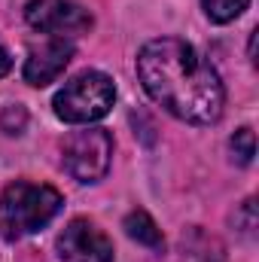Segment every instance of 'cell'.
Returning <instances> with one entry per match:
<instances>
[{
  "instance_id": "5",
  "label": "cell",
  "mask_w": 259,
  "mask_h": 262,
  "mask_svg": "<svg viewBox=\"0 0 259 262\" xmlns=\"http://www.w3.org/2000/svg\"><path fill=\"white\" fill-rule=\"evenodd\" d=\"M25 21L55 40H73L89 34L92 28V15L89 9H82L73 0H31L25 6Z\"/></svg>"
},
{
  "instance_id": "2",
  "label": "cell",
  "mask_w": 259,
  "mask_h": 262,
  "mask_svg": "<svg viewBox=\"0 0 259 262\" xmlns=\"http://www.w3.org/2000/svg\"><path fill=\"white\" fill-rule=\"evenodd\" d=\"M61 204H64L61 192L46 183H28V180L9 183L0 195V238L18 241L25 235L40 232L55 220Z\"/></svg>"
},
{
  "instance_id": "1",
  "label": "cell",
  "mask_w": 259,
  "mask_h": 262,
  "mask_svg": "<svg viewBox=\"0 0 259 262\" xmlns=\"http://www.w3.org/2000/svg\"><path fill=\"white\" fill-rule=\"evenodd\" d=\"M137 76L159 107L189 125H210L223 116V79L186 40H149L137 55Z\"/></svg>"
},
{
  "instance_id": "12",
  "label": "cell",
  "mask_w": 259,
  "mask_h": 262,
  "mask_svg": "<svg viewBox=\"0 0 259 262\" xmlns=\"http://www.w3.org/2000/svg\"><path fill=\"white\" fill-rule=\"evenodd\" d=\"M235 223H244V235H253V229H256V201L253 198H247L244 201V207H241V213L235 216Z\"/></svg>"
},
{
  "instance_id": "3",
  "label": "cell",
  "mask_w": 259,
  "mask_h": 262,
  "mask_svg": "<svg viewBox=\"0 0 259 262\" xmlns=\"http://www.w3.org/2000/svg\"><path fill=\"white\" fill-rule=\"evenodd\" d=\"M116 101V85L101 70H82L73 79H67L64 89L55 95L52 107L55 116L70 125H92L110 113Z\"/></svg>"
},
{
  "instance_id": "11",
  "label": "cell",
  "mask_w": 259,
  "mask_h": 262,
  "mask_svg": "<svg viewBox=\"0 0 259 262\" xmlns=\"http://www.w3.org/2000/svg\"><path fill=\"white\" fill-rule=\"evenodd\" d=\"M25 125H28V113H25L21 104H9V107L0 113V128L6 131V134H21Z\"/></svg>"
},
{
  "instance_id": "6",
  "label": "cell",
  "mask_w": 259,
  "mask_h": 262,
  "mask_svg": "<svg viewBox=\"0 0 259 262\" xmlns=\"http://www.w3.org/2000/svg\"><path fill=\"white\" fill-rule=\"evenodd\" d=\"M61 262H113V241L89 220H70L58 235Z\"/></svg>"
},
{
  "instance_id": "13",
  "label": "cell",
  "mask_w": 259,
  "mask_h": 262,
  "mask_svg": "<svg viewBox=\"0 0 259 262\" xmlns=\"http://www.w3.org/2000/svg\"><path fill=\"white\" fill-rule=\"evenodd\" d=\"M9 67H12V58H9L6 46L0 43V76H6V73H9Z\"/></svg>"
},
{
  "instance_id": "4",
  "label": "cell",
  "mask_w": 259,
  "mask_h": 262,
  "mask_svg": "<svg viewBox=\"0 0 259 262\" xmlns=\"http://www.w3.org/2000/svg\"><path fill=\"white\" fill-rule=\"evenodd\" d=\"M64 171L79 183H98L110 171L113 162V134L107 128H85L70 131L61 146Z\"/></svg>"
},
{
  "instance_id": "7",
  "label": "cell",
  "mask_w": 259,
  "mask_h": 262,
  "mask_svg": "<svg viewBox=\"0 0 259 262\" xmlns=\"http://www.w3.org/2000/svg\"><path fill=\"white\" fill-rule=\"evenodd\" d=\"M70 58H73V43L70 40H55V37H46L40 46H34L31 52H28V61H25V82H31V85H49V82H55L61 73H64V67L70 64Z\"/></svg>"
},
{
  "instance_id": "9",
  "label": "cell",
  "mask_w": 259,
  "mask_h": 262,
  "mask_svg": "<svg viewBox=\"0 0 259 262\" xmlns=\"http://www.w3.org/2000/svg\"><path fill=\"white\" fill-rule=\"evenodd\" d=\"M247 3H250V0H201L207 18L217 21V25H226V21L238 18V15L247 9Z\"/></svg>"
},
{
  "instance_id": "8",
  "label": "cell",
  "mask_w": 259,
  "mask_h": 262,
  "mask_svg": "<svg viewBox=\"0 0 259 262\" xmlns=\"http://www.w3.org/2000/svg\"><path fill=\"white\" fill-rule=\"evenodd\" d=\"M125 232H128V238H134L137 244H143L149 250H162L165 247L162 229L156 226V220L146 210H131L128 216H125Z\"/></svg>"
},
{
  "instance_id": "10",
  "label": "cell",
  "mask_w": 259,
  "mask_h": 262,
  "mask_svg": "<svg viewBox=\"0 0 259 262\" xmlns=\"http://www.w3.org/2000/svg\"><path fill=\"white\" fill-rule=\"evenodd\" d=\"M232 152L238 156L241 165H250V162H253V156H256V137H253V128L235 131V137H232Z\"/></svg>"
}]
</instances>
